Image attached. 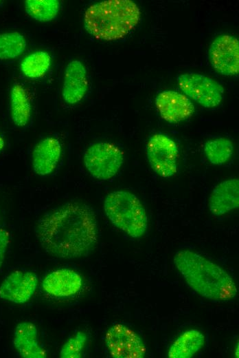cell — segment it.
<instances>
[{
  "label": "cell",
  "mask_w": 239,
  "mask_h": 358,
  "mask_svg": "<svg viewBox=\"0 0 239 358\" xmlns=\"http://www.w3.org/2000/svg\"><path fill=\"white\" fill-rule=\"evenodd\" d=\"M36 236L49 254L62 259L87 255L98 241V224L88 205L67 202L45 214L36 226Z\"/></svg>",
  "instance_id": "6da1fadb"
},
{
  "label": "cell",
  "mask_w": 239,
  "mask_h": 358,
  "mask_svg": "<svg viewBox=\"0 0 239 358\" xmlns=\"http://www.w3.org/2000/svg\"><path fill=\"white\" fill-rule=\"evenodd\" d=\"M173 261L187 284L202 297L225 302L237 295L238 288L232 277L202 255L183 249L174 254Z\"/></svg>",
  "instance_id": "7a4b0ae2"
},
{
  "label": "cell",
  "mask_w": 239,
  "mask_h": 358,
  "mask_svg": "<svg viewBox=\"0 0 239 358\" xmlns=\"http://www.w3.org/2000/svg\"><path fill=\"white\" fill-rule=\"evenodd\" d=\"M139 19V8L133 1L107 0L87 9L84 24L86 30L95 39L115 41L128 34Z\"/></svg>",
  "instance_id": "3957f363"
},
{
  "label": "cell",
  "mask_w": 239,
  "mask_h": 358,
  "mask_svg": "<svg viewBox=\"0 0 239 358\" xmlns=\"http://www.w3.org/2000/svg\"><path fill=\"white\" fill-rule=\"evenodd\" d=\"M104 210L111 222L128 236L139 238L145 234L146 212L135 194L124 190L109 193L104 201Z\"/></svg>",
  "instance_id": "277c9868"
},
{
  "label": "cell",
  "mask_w": 239,
  "mask_h": 358,
  "mask_svg": "<svg viewBox=\"0 0 239 358\" xmlns=\"http://www.w3.org/2000/svg\"><path fill=\"white\" fill-rule=\"evenodd\" d=\"M124 162L122 151L115 145L99 142L91 145L84 155V164L95 179L106 180L113 178Z\"/></svg>",
  "instance_id": "5b68a950"
},
{
  "label": "cell",
  "mask_w": 239,
  "mask_h": 358,
  "mask_svg": "<svg viewBox=\"0 0 239 358\" xmlns=\"http://www.w3.org/2000/svg\"><path fill=\"white\" fill-rule=\"evenodd\" d=\"M177 83L179 88L187 96L205 107H215L222 101L224 89L210 77L186 73L178 76Z\"/></svg>",
  "instance_id": "8992f818"
},
{
  "label": "cell",
  "mask_w": 239,
  "mask_h": 358,
  "mask_svg": "<svg viewBox=\"0 0 239 358\" xmlns=\"http://www.w3.org/2000/svg\"><path fill=\"white\" fill-rule=\"evenodd\" d=\"M105 344L114 358H143L146 348L139 335L128 326L116 323L105 334Z\"/></svg>",
  "instance_id": "52a82bcc"
},
{
  "label": "cell",
  "mask_w": 239,
  "mask_h": 358,
  "mask_svg": "<svg viewBox=\"0 0 239 358\" xmlns=\"http://www.w3.org/2000/svg\"><path fill=\"white\" fill-rule=\"evenodd\" d=\"M178 148L168 136L156 134L147 145V158L153 171L163 178L173 176L177 171Z\"/></svg>",
  "instance_id": "ba28073f"
},
{
  "label": "cell",
  "mask_w": 239,
  "mask_h": 358,
  "mask_svg": "<svg viewBox=\"0 0 239 358\" xmlns=\"http://www.w3.org/2000/svg\"><path fill=\"white\" fill-rule=\"evenodd\" d=\"M209 59L213 68L225 76H232L239 72L238 40L229 34L216 38L209 48Z\"/></svg>",
  "instance_id": "9c48e42d"
},
{
  "label": "cell",
  "mask_w": 239,
  "mask_h": 358,
  "mask_svg": "<svg viewBox=\"0 0 239 358\" xmlns=\"http://www.w3.org/2000/svg\"><path fill=\"white\" fill-rule=\"evenodd\" d=\"M37 282L34 273L14 271L0 285V298L15 304L25 303L34 293Z\"/></svg>",
  "instance_id": "30bf717a"
},
{
  "label": "cell",
  "mask_w": 239,
  "mask_h": 358,
  "mask_svg": "<svg viewBox=\"0 0 239 358\" xmlns=\"http://www.w3.org/2000/svg\"><path fill=\"white\" fill-rule=\"evenodd\" d=\"M155 105L161 118L172 123L186 120L194 112L191 101L175 91L160 92L155 98Z\"/></svg>",
  "instance_id": "8fae6325"
},
{
  "label": "cell",
  "mask_w": 239,
  "mask_h": 358,
  "mask_svg": "<svg viewBox=\"0 0 239 358\" xmlns=\"http://www.w3.org/2000/svg\"><path fill=\"white\" fill-rule=\"evenodd\" d=\"M88 89L87 72L83 63L78 60L70 61L65 69L62 90L64 101L74 105L84 96Z\"/></svg>",
  "instance_id": "7c38bea8"
},
{
  "label": "cell",
  "mask_w": 239,
  "mask_h": 358,
  "mask_svg": "<svg viewBox=\"0 0 239 358\" xmlns=\"http://www.w3.org/2000/svg\"><path fill=\"white\" fill-rule=\"evenodd\" d=\"M80 275L69 268H60L47 275L42 282L43 290L56 297H69L76 294L81 288Z\"/></svg>",
  "instance_id": "4fadbf2b"
},
{
  "label": "cell",
  "mask_w": 239,
  "mask_h": 358,
  "mask_svg": "<svg viewBox=\"0 0 239 358\" xmlns=\"http://www.w3.org/2000/svg\"><path fill=\"white\" fill-rule=\"evenodd\" d=\"M208 205L210 212L214 215H222L238 208L239 180L231 178L218 184L209 196Z\"/></svg>",
  "instance_id": "5bb4252c"
},
{
  "label": "cell",
  "mask_w": 239,
  "mask_h": 358,
  "mask_svg": "<svg viewBox=\"0 0 239 358\" xmlns=\"http://www.w3.org/2000/svg\"><path fill=\"white\" fill-rule=\"evenodd\" d=\"M62 147L55 138L47 137L39 141L34 148L32 163L34 172L39 176L50 174L56 167Z\"/></svg>",
  "instance_id": "9a60e30c"
},
{
  "label": "cell",
  "mask_w": 239,
  "mask_h": 358,
  "mask_svg": "<svg viewBox=\"0 0 239 358\" xmlns=\"http://www.w3.org/2000/svg\"><path fill=\"white\" fill-rule=\"evenodd\" d=\"M13 345L23 358H45L46 351L38 341V331L30 322L19 323L14 331Z\"/></svg>",
  "instance_id": "2e32d148"
},
{
  "label": "cell",
  "mask_w": 239,
  "mask_h": 358,
  "mask_svg": "<svg viewBox=\"0 0 239 358\" xmlns=\"http://www.w3.org/2000/svg\"><path fill=\"white\" fill-rule=\"evenodd\" d=\"M204 335L197 329H189L181 334L172 344L168 352L169 358H190L204 346Z\"/></svg>",
  "instance_id": "e0dca14e"
},
{
  "label": "cell",
  "mask_w": 239,
  "mask_h": 358,
  "mask_svg": "<svg viewBox=\"0 0 239 358\" xmlns=\"http://www.w3.org/2000/svg\"><path fill=\"white\" fill-rule=\"evenodd\" d=\"M11 118L18 127L25 126L31 116V103L26 90L19 83L14 84L10 92Z\"/></svg>",
  "instance_id": "ac0fdd59"
},
{
  "label": "cell",
  "mask_w": 239,
  "mask_h": 358,
  "mask_svg": "<svg viewBox=\"0 0 239 358\" xmlns=\"http://www.w3.org/2000/svg\"><path fill=\"white\" fill-rule=\"evenodd\" d=\"M51 65V56L47 52L30 54L21 63V70L27 78L36 79L43 76Z\"/></svg>",
  "instance_id": "d6986e66"
},
{
  "label": "cell",
  "mask_w": 239,
  "mask_h": 358,
  "mask_svg": "<svg viewBox=\"0 0 239 358\" xmlns=\"http://www.w3.org/2000/svg\"><path fill=\"white\" fill-rule=\"evenodd\" d=\"M203 149L210 163L221 165L226 163L232 156L234 146L231 140L225 138H218L207 141Z\"/></svg>",
  "instance_id": "ffe728a7"
},
{
  "label": "cell",
  "mask_w": 239,
  "mask_h": 358,
  "mask_svg": "<svg viewBox=\"0 0 239 358\" xmlns=\"http://www.w3.org/2000/svg\"><path fill=\"white\" fill-rule=\"evenodd\" d=\"M27 13L38 21H50L58 14L60 3L57 0H27L25 1Z\"/></svg>",
  "instance_id": "44dd1931"
},
{
  "label": "cell",
  "mask_w": 239,
  "mask_h": 358,
  "mask_svg": "<svg viewBox=\"0 0 239 358\" xmlns=\"http://www.w3.org/2000/svg\"><path fill=\"white\" fill-rule=\"evenodd\" d=\"M25 37L16 32L0 34V59H12L21 54L26 48Z\"/></svg>",
  "instance_id": "7402d4cb"
},
{
  "label": "cell",
  "mask_w": 239,
  "mask_h": 358,
  "mask_svg": "<svg viewBox=\"0 0 239 358\" xmlns=\"http://www.w3.org/2000/svg\"><path fill=\"white\" fill-rule=\"evenodd\" d=\"M87 339V336L84 332H77L63 344L60 351V357L80 358Z\"/></svg>",
  "instance_id": "603a6c76"
},
{
  "label": "cell",
  "mask_w": 239,
  "mask_h": 358,
  "mask_svg": "<svg viewBox=\"0 0 239 358\" xmlns=\"http://www.w3.org/2000/svg\"><path fill=\"white\" fill-rule=\"evenodd\" d=\"M9 243L10 235L8 231L0 229V267L4 261L5 253Z\"/></svg>",
  "instance_id": "cb8c5ba5"
},
{
  "label": "cell",
  "mask_w": 239,
  "mask_h": 358,
  "mask_svg": "<svg viewBox=\"0 0 239 358\" xmlns=\"http://www.w3.org/2000/svg\"><path fill=\"white\" fill-rule=\"evenodd\" d=\"M5 142L3 138L0 136V151L3 148Z\"/></svg>",
  "instance_id": "d4e9b609"
},
{
  "label": "cell",
  "mask_w": 239,
  "mask_h": 358,
  "mask_svg": "<svg viewBox=\"0 0 239 358\" xmlns=\"http://www.w3.org/2000/svg\"><path fill=\"white\" fill-rule=\"evenodd\" d=\"M236 357H238V345L237 346V348L236 350Z\"/></svg>",
  "instance_id": "484cf974"
}]
</instances>
